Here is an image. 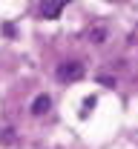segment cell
Masks as SVG:
<instances>
[{
  "label": "cell",
  "mask_w": 138,
  "mask_h": 149,
  "mask_svg": "<svg viewBox=\"0 0 138 149\" xmlns=\"http://www.w3.org/2000/svg\"><path fill=\"white\" fill-rule=\"evenodd\" d=\"M81 74H83V66H81L78 60H66V63H60V69H58V77L63 80V83L78 80Z\"/></svg>",
  "instance_id": "cell-1"
},
{
  "label": "cell",
  "mask_w": 138,
  "mask_h": 149,
  "mask_svg": "<svg viewBox=\"0 0 138 149\" xmlns=\"http://www.w3.org/2000/svg\"><path fill=\"white\" fill-rule=\"evenodd\" d=\"M49 106H52V97L49 95H38L35 103H32V112L35 115H43V112H49Z\"/></svg>",
  "instance_id": "cell-2"
},
{
  "label": "cell",
  "mask_w": 138,
  "mask_h": 149,
  "mask_svg": "<svg viewBox=\"0 0 138 149\" xmlns=\"http://www.w3.org/2000/svg\"><path fill=\"white\" fill-rule=\"evenodd\" d=\"M60 9H63V3H43V17H58Z\"/></svg>",
  "instance_id": "cell-3"
}]
</instances>
